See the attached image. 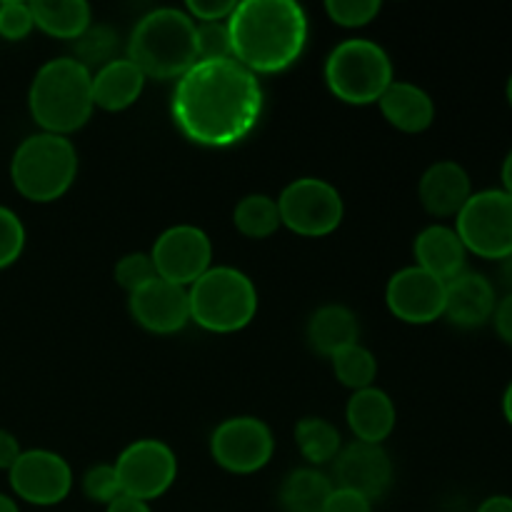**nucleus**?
Wrapping results in <instances>:
<instances>
[{
  "label": "nucleus",
  "instance_id": "1",
  "mask_svg": "<svg viewBox=\"0 0 512 512\" xmlns=\"http://www.w3.org/2000/svg\"><path fill=\"white\" fill-rule=\"evenodd\" d=\"M173 123L195 145L230 148L248 138L263 115L258 75L233 58L198 60L170 100Z\"/></svg>",
  "mask_w": 512,
  "mask_h": 512
},
{
  "label": "nucleus",
  "instance_id": "2",
  "mask_svg": "<svg viewBox=\"0 0 512 512\" xmlns=\"http://www.w3.org/2000/svg\"><path fill=\"white\" fill-rule=\"evenodd\" d=\"M230 48L250 73H280L303 55L308 15L295 0H243L228 18Z\"/></svg>",
  "mask_w": 512,
  "mask_h": 512
},
{
  "label": "nucleus",
  "instance_id": "3",
  "mask_svg": "<svg viewBox=\"0 0 512 512\" xmlns=\"http://www.w3.org/2000/svg\"><path fill=\"white\" fill-rule=\"evenodd\" d=\"M28 108L43 133L68 135L83 128L93 113V73L75 58L48 60L35 73Z\"/></svg>",
  "mask_w": 512,
  "mask_h": 512
},
{
  "label": "nucleus",
  "instance_id": "4",
  "mask_svg": "<svg viewBox=\"0 0 512 512\" xmlns=\"http://www.w3.org/2000/svg\"><path fill=\"white\" fill-rule=\"evenodd\" d=\"M128 60L145 78H180L198 63L195 20L175 8L143 15L130 33Z\"/></svg>",
  "mask_w": 512,
  "mask_h": 512
},
{
  "label": "nucleus",
  "instance_id": "5",
  "mask_svg": "<svg viewBox=\"0 0 512 512\" xmlns=\"http://www.w3.org/2000/svg\"><path fill=\"white\" fill-rule=\"evenodd\" d=\"M78 175V153L65 135L35 133L10 158L13 188L33 203L63 198Z\"/></svg>",
  "mask_w": 512,
  "mask_h": 512
},
{
  "label": "nucleus",
  "instance_id": "6",
  "mask_svg": "<svg viewBox=\"0 0 512 512\" xmlns=\"http://www.w3.org/2000/svg\"><path fill=\"white\" fill-rule=\"evenodd\" d=\"M190 320L210 333H238L258 313V290L240 270L218 265L188 288Z\"/></svg>",
  "mask_w": 512,
  "mask_h": 512
},
{
  "label": "nucleus",
  "instance_id": "7",
  "mask_svg": "<svg viewBox=\"0 0 512 512\" xmlns=\"http://www.w3.org/2000/svg\"><path fill=\"white\" fill-rule=\"evenodd\" d=\"M325 83L348 105L378 103L393 83V63L375 40H343L325 60Z\"/></svg>",
  "mask_w": 512,
  "mask_h": 512
},
{
  "label": "nucleus",
  "instance_id": "8",
  "mask_svg": "<svg viewBox=\"0 0 512 512\" xmlns=\"http://www.w3.org/2000/svg\"><path fill=\"white\" fill-rule=\"evenodd\" d=\"M455 233L465 250L485 260L512 255V195L503 188L478 190L455 215Z\"/></svg>",
  "mask_w": 512,
  "mask_h": 512
},
{
  "label": "nucleus",
  "instance_id": "9",
  "mask_svg": "<svg viewBox=\"0 0 512 512\" xmlns=\"http://www.w3.org/2000/svg\"><path fill=\"white\" fill-rule=\"evenodd\" d=\"M280 223L303 238H323L343 223V198L320 178H298L278 198Z\"/></svg>",
  "mask_w": 512,
  "mask_h": 512
},
{
  "label": "nucleus",
  "instance_id": "10",
  "mask_svg": "<svg viewBox=\"0 0 512 512\" xmlns=\"http://www.w3.org/2000/svg\"><path fill=\"white\" fill-rule=\"evenodd\" d=\"M123 495L150 503L170 490L178 478V458L163 440H138L115 460Z\"/></svg>",
  "mask_w": 512,
  "mask_h": 512
},
{
  "label": "nucleus",
  "instance_id": "11",
  "mask_svg": "<svg viewBox=\"0 0 512 512\" xmlns=\"http://www.w3.org/2000/svg\"><path fill=\"white\" fill-rule=\"evenodd\" d=\"M275 450L273 433L258 418H230L213 430L210 455L223 470L235 475H250L270 463Z\"/></svg>",
  "mask_w": 512,
  "mask_h": 512
},
{
  "label": "nucleus",
  "instance_id": "12",
  "mask_svg": "<svg viewBox=\"0 0 512 512\" xmlns=\"http://www.w3.org/2000/svg\"><path fill=\"white\" fill-rule=\"evenodd\" d=\"M8 483L15 498L38 508L63 503L73 488L70 465L50 450H23L8 470Z\"/></svg>",
  "mask_w": 512,
  "mask_h": 512
},
{
  "label": "nucleus",
  "instance_id": "13",
  "mask_svg": "<svg viewBox=\"0 0 512 512\" xmlns=\"http://www.w3.org/2000/svg\"><path fill=\"white\" fill-rule=\"evenodd\" d=\"M150 258L158 278L190 288L200 275L210 270L213 245L208 235L195 225H175L155 240Z\"/></svg>",
  "mask_w": 512,
  "mask_h": 512
},
{
  "label": "nucleus",
  "instance_id": "14",
  "mask_svg": "<svg viewBox=\"0 0 512 512\" xmlns=\"http://www.w3.org/2000/svg\"><path fill=\"white\" fill-rule=\"evenodd\" d=\"M385 303L398 320L410 325H428L443 318L445 283L423 268H403L390 278Z\"/></svg>",
  "mask_w": 512,
  "mask_h": 512
},
{
  "label": "nucleus",
  "instance_id": "15",
  "mask_svg": "<svg viewBox=\"0 0 512 512\" xmlns=\"http://www.w3.org/2000/svg\"><path fill=\"white\" fill-rule=\"evenodd\" d=\"M128 305L135 323L155 335L178 333L190 320L188 288L163 278H153L143 288L133 290Z\"/></svg>",
  "mask_w": 512,
  "mask_h": 512
},
{
  "label": "nucleus",
  "instance_id": "16",
  "mask_svg": "<svg viewBox=\"0 0 512 512\" xmlns=\"http://www.w3.org/2000/svg\"><path fill=\"white\" fill-rule=\"evenodd\" d=\"M393 483V463L383 445L350 443L335 458V488L353 490L370 503L383 498Z\"/></svg>",
  "mask_w": 512,
  "mask_h": 512
},
{
  "label": "nucleus",
  "instance_id": "17",
  "mask_svg": "<svg viewBox=\"0 0 512 512\" xmlns=\"http://www.w3.org/2000/svg\"><path fill=\"white\" fill-rule=\"evenodd\" d=\"M495 305H498V290L485 275L463 270L458 278L445 283L443 318H448L458 328H483L493 320Z\"/></svg>",
  "mask_w": 512,
  "mask_h": 512
},
{
  "label": "nucleus",
  "instance_id": "18",
  "mask_svg": "<svg viewBox=\"0 0 512 512\" xmlns=\"http://www.w3.org/2000/svg\"><path fill=\"white\" fill-rule=\"evenodd\" d=\"M418 195L430 215L455 218L473 195V180L468 170L455 160H438L420 178Z\"/></svg>",
  "mask_w": 512,
  "mask_h": 512
},
{
  "label": "nucleus",
  "instance_id": "19",
  "mask_svg": "<svg viewBox=\"0 0 512 512\" xmlns=\"http://www.w3.org/2000/svg\"><path fill=\"white\" fill-rule=\"evenodd\" d=\"M413 253L415 260H418V268L435 275L443 283L458 278L463 270H468L465 268L468 250H465L463 240L458 238L455 228H450V225L435 223L420 230L418 238H415Z\"/></svg>",
  "mask_w": 512,
  "mask_h": 512
},
{
  "label": "nucleus",
  "instance_id": "20",
  "mask_svg": "<svg viewBox=\"0 0 512 512\" xmlns=\"http://www.w3.org/2000/svg\"><path fill=\"white\" fill-rule=\"evenodd\" d=\"M345 418L360 443L380 445L395 428V405L385 390L370 385L353 393L345 408Z\"/></svg>",
  "mask_w": 512,
  "mask_h": 512
},
{
  "label": "nucleus",
  "instance_id": "21",
  "mask_svg": "<svg viewBox=\"0 0 512 512\" xmlns=\"http://www.w3.org/2000/svg\"><path fill=\"white\" fill-rule=\"evenodd\" d=\"M380 113L403 133H423L435 120V103L420 85L393 80L378 100Z\"/></svg>",
  "mask_w": 512,
  "mask_h": 512
},
{
  "label": "nucleus",
  "instance_id": "22",
  "mask_svg": "<svg viewBox=\"0 0 512 512\" xmlns=\"http://www.w3.org/2000/svg\"><path fill=\"white\" fill-rule=\"evenodd\" d=\"M145 75L128 58H115L93 75V105L118 113L140 98Z\"/></svg>",
  "mask_w": 512,
  "mask_h": 512
},
{
  "label": "nucleus",
  "instance_id": "23",
  "mask_svg": "<svg viewBox=\"0 0 512 512\" xmlns=\"http://www.w3.org/2000/svg\"><path fill=\"white\" fill-rule=\"evenodd\" d=\"M358 318L345 305H323L313 313L308 323V340L313 350L333 358L338 350L358 343Z\"/></svg>",
  "mask_w": 512,
  "mask_h": 512
},
{
  "label": "nucleus",
  "instance_id": "24",
  "mask_svg": "<svg viewBox=\"0 0 512 512\" xmlns=\"http://www.w3.org/2000/svg\"><path fill=\"white\" fill-rule=\"evenodd\" d=\"M30 10L35 28L53 38L78 40L90 28V5L85 0H35Z\"/></svg>",
  "mask_w": 512,
  "mask_h": 512
},
{
  "label": "nucleus",
  "instance_id": "25",
  "mask_svg": "<svg viewBox=\"0 0 512 512\" xmlns=\"http://www.w3.org/2000/svg\"><path fill=\"white\" fill-rule=\"evenodd\" d=\"M333 490L335 485L328 475L313 468H300L283 480L278 503L283 512H323Z\"/></svg>",
  "mask_w": 512,
  "mask_h": 512
},
{
  "label": "nucleus",
  "instance_id": "26",
  "mask_svg": "<svg viewBox=\"0 0 512 512\" xmlns=\"http://www.w3.org/2000/svg\"><path fill=\"white\" fill-rule=\"evenodd\" d=\"M233 223L245 238L263 240L270 238L275 230L280 228V210L278 200H273L270 195H245L233 210Z\"/></svg>",
  "mask_w": 512,
  "mask_h": 512
},
{
  "label": "nucleus",
  "instance_id": "27",
  "mask_svg": "<svg viewBox=\"0 0 512 512\" xmlns=\"http://www.w3.org/2000/svg\"><path fill=\"white\" fill-rule=\"evenodd\" d=\"M295 443L308 463L323 465L338 458L340 433L333 423L323 418H303L295 425Z\"/></svg>",
  "mask_w": 512,
  "mask_h": 512
},
{
  "label": "nucleus",
  "instance_id": "28",
  "mask_svg": "<svg viewBox=\"0 0 512 512\" xmlns=\"http://www.w3.org/2000/svg\"><path fill=\"white\" fill-rule=\"evenodd\" d=\"M333 370L335 378L345 388L358 393V390H365L373 385L375 375H378V360H375V355L368 348H363L360 343H353L333 355Z\"/></svg>",
  "mask_w": 512,
  "mask_h": 512
},
{
  "label": "nucleus",
  "instance_id": "29",
  "mask_svg": "<svg viewBox=\"0 0 512 512\" xmlns=\"http://www.w3.org/2000/svg\"><path fill=\"white\" fill-rule=\"evenodd\" d=\"M115 33L110 28H103V25H95V28H88L78 40H75V60L85 68H103L113 58L115 50Z\"/></svg>",
  "mask_w": 512,
  "mask_h": 512
},
{
  "label": "nucleus",
  "instance_id": "30",
  "mask_svg": "<svg viewBox=\"0 0 512 512\" xmlns=\"http://www.w3.org/2000/svg\"><path fill=\"white\" fill-rule=\"evenodd\" d=\"M195 50H198V60L233 58L228 20H223V23L195 25Z\"/></svg>",
  "mask_w": 512,
  "mask_h": 512
},
{
  "label": "nucleus",
  "instance_id": "31",
  "mask_svg": "<svg viewBox=\"0 0 512 512\" xmlns=\"http://www.w3.org/2000/svg\"><path fill=\"white\" fill-rule=\"evenodd\" d=\"M325 13L343 28H363L370 20L378 18L380 3L378 0H328Z\"/></svg>",
  "mask_w": 512,
  "mask_h": 512
},
{
  "label": "nucleus",
  "instance_id": "32",
  "mask_svg": "<svg viewBox=\"0 0 512 512\" xmlns=\"http://www.w3.org/2000/svg\"><path fill=\"white\" fill-rule=\"evenodd\" d=\"M25 250V225L10 208L0 205V270L10 268Z\"/></svg>",
  "mask_w": 512,
  "mask_h": 512
},
{
  "label": "nucleus",
  "instance_id": "33",
  "mask_svg": "<svg viewBox=\"0 0 512 512\" xmlns=\"http://www.w3.org/2000/svg\"><path fill=\"white\" fill-rule=\"evenodd\" d=\"M33 28L35 20L30 3H20V0H3L0 3V38L18 43V40L28 38Z\"/></svg>",
  "mask_w": 512,
  "mask_h": 512
},
{
  "label": "nucleus",
  "instance_id": "34",
  "mask_svg": "<svg viewBox=\"0 0 512 512\" xmlns=\"http://www.w3.org/2000/svg\"><path fill=\"white\" fill-rule=\"evenodd\" d=\"M83 493L88 500L103 505H110L115 498H120L123 490H120V480L113 465H95V468H90L83 475Z\"/></svg>",
  "mask_w": 512,
  "mask_h": 512
},
{
  "label": "nucleus",
  "instance_id": "35",
  "mask_svg": "<svg viewBox=\"0 0 512 512\" xmlns=\"http://www.w3.org/2000/svg\"><path fill=\"white\" fill-rule=\"evenodd\" d=\"M153 278H158V273H155L153 258L145 253H130L125 258H120L118 265H115V280L128 293L143 288Z\"/></svg>",
  "mask_w": 512,
  "mask_h": 512
},
{
  "label": "nucleus",
  "instance_id": "36",
  "mask_svg": "<svg viewBox=\"0 0 512 512\" xmlns=\"http://www.w3.org/2000/svg\"><path fill=\"white\" fill-rule=\"evenodd\" d=\"M235 0H190L188 8L190 18H198L200 23H223L235 10Z\"/></svg>",
  "mask_w": 512,
  "mask_h": 512
},
{
  "label": "nucleus",
  "instance_id": "37",
  "mask_svg": "<svg viewBox=\"0 0 512 512\" xmlns=\"http://www.w3.org/2000/svg\"><path fill=\"white\" fill-rule=\"evenodd\" d=\"M323 512H373V503L368 498H363V495L353 493V490L335 488L330 493Z\"/></svg>",
  "mask_w": 512,
  "mask_h": 512
},
{
  "label": "nucleus",
  "instance_id": "38",
  "mask_svg": "<svg viewBox=\"0 0 512 512\" xmlns=\"http://www.w3.org/2000/svg\"><path fill=\"white\" fill-rule=\"evenodd\" d=\"M490 323L495 325L498 338L505 345H512V293H505L503 298H498V305H495V313Z\"/></svg>",
  "mask_w": 512,
  "mask_h": 512
},
{
  "label": "nucleus",
  "instance_id": "39",
  "mask_svg": "<svg viewBox=\"0 0 512 512\" xmlns=\"http://www.w3.org/2000/svg\"><path fill=\"white\" fill-rule=\"evenodd\" d=\"M20 453H23V448H20L18 438H15L10 430L0 428V470L8 473V470L15 465V460L20 458Z\"/></svg>",
  "mask_w": 512,
  "mask_h": 512
},
{
  "label": "nucleus",
  "instance_id": "40",
  "mask_svg": "<svg viewBox=\"0 0 512 512\" xmlns=\"http://www.w3.org/2000/svg\"><path fill=\"white\" fill-rule=\"evenodd\" d=\"M105 512H153L145 500L130 498V495H120L113 503L105 505Z\"/></svg>",
  "mask_w": 512,
  "mask_h": 512
},
{
  "label": "nucleus",
  "instance_id": "41",
  "mask_svg": "<svg viewBox=\"0 0 512 512\" xmlns=\"http://www.w3.org/2000/svg\"><path fill=\"white\" fill-rule=\"evenodd\" d=\"M475 512H512V495H490Z\"/></svg>",
  "mask_w": 512,
  "mask_h": 512
},
{
  "label": "nucleus",
  "instance_id": "42",
  "mask_svg": "<svg viewBox=\"0 0 512 512\" xmlns=\"http://www.w3.org/2000/svg\"><path fill=\"white\" fill-rule=\"evenodd\" d=\"M498 285L505 293H512V255L498 260Z\"/></svg>",
  "mask_w": 512,
  "mask_h": 512
},
{
  "label": "nucleus",
  "instance_id": "43",
  "mask_svg": "<svg viewBox=\"0 0 512 512\" xmlns=\"http://www.w3.org/2000/svg\"><path fill=\"white\" fill-rule=\"evenodd\" d=\"M500 180H503V190L512 195V148L508 155L503 158V165H500Z\"/></svg>",
  "mask_w": 512,
  "mask_h": 512
},
{
  "label": "nucleus",
  "instance_id": "44",
  "mask_svg": "<svg viewBox=\"0 0 512 512\" xmlns=\"http://www.w3.org/2000/svg\"><path fill=\"white\" fill-rule=\"evenodd\" d=\"M503 418H505V423H508L512 428V380H510L508 388H505V393H503Z\"/></svg>",
  "mask_w": 512,
  "mask_h": 512
},
{
  "label": "nucleus",
  "instance_id": "45",
  "mask_svg": "<svg viewBox=\"0 0 512 512\" xmlns=\"http://www.w3.org/2000/svg\"><path fill=\"white\" fill-rule=\"evenodd\" d=\"M0 512H20L18 503H15V498H10V495L0 493Z\"/></svg>",
  "mask_w": 512,
  "mask_h": 512
},
{
  "label": "nucleus",
  "instance_id": "46",
  "mask_svg": "<svg viewBox=\"0 0 512 512\" xmlns=\"http://www.w3.org/2000/svg\"><path fill=\"white\" fill-rule=\"evenodd\" d=\"M505 100H508V105L512 108V73L508 75V80H505Z\"/></svg>",
  "mask_w": 512,
  "mask_h": 512
}]
</instances>
